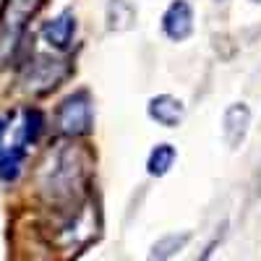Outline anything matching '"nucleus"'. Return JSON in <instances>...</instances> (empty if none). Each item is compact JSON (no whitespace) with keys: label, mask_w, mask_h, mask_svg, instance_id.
Wrapping results in <instances>:
<instances>
[{"label":"nucleus","mask_w":261,"mask_h":261,"mask_svg":"<svg viewBox=\"0 0 261 261\" xmlns=\"http://www.w3.org/2000/svg\"><path fill=\"white\" fill-rule=\"evenodd\" d=\"M42 128L45 118L37 107H21L0 115V180L13 183L21 175L29 146L39 141Z\"/></svg>","instance_id":"f257e3e1"},{"label":"nucleus","mask_w":261,"mask_h":261,"mask_svg":"<svg viewBox=\"0 0 261 261\" xmlns=\"http://www.w3.org/2000/svg\"><path fill=\"white\" fill-rule=\"evenodd\" d=\"M45 0H3L0 8V63H8L24 37L29 21L37 16Z\"/></svg>","instance_id":"f03ea898"},{"label":"nucleus","mask_w":261,"mask_h":261,"mask_svg":"<svg viewBox=\"0 0 261 261\" xmlns=\"http://www.w3.org/2000/svg\"><path fill=\"white\" fill-rule=\"evenodd\" d=\"M55 123L63 136L81 139L89 136L94 128V115H92V97L86 89H79L68 94L55 110Z\"/></svg>","instance_id":"7ed1b4c3"},{"label":"nucleus","mask_w":261,"mask_h":261,"mask_svg":"<svg viewBox=\"0 0 261 261\" xmlns=\"http://www.w3.org/2000/svg\"><path fill=\"white\" fill-rule=\"evenodd\" d=\"M84 180V167H81V157L76 149H63L55 154L47 178H45V191L53 193V199H73V193L79 191Z\"/></svg>","instance_id":"20e7f679"},{"label":"nucleus","mask_w":261,"mask_h":261,"mask_svg":"<svg viewBox=\"0 0 261 261\" xmlns=\"http://www.w3.org/2000/svg\"><path fill=\"white\" fill-rule=\"evenodd\" d=\"M65 73H68L65 60H58L53 55H37L34 60H29L24 71V84L34 94H47L65 79Z\"/></svg>","instance_id":"39448f33"},{"label":"nucleus","mask_w":261,"mask_h":261,"mask_svg":"<svg viewBox=\"0 0 261 261\" xmlns=\"http://www.w3.org/2000/svg\"><path fill=\"white\" fill-rule=\"evenodd\" d=\"M251 107L246 102H232L222 113V139L230 149L243 146L248 130H251Z\"/></svg>","instance_id":"423d86ee"},{"label":"nucleus","mask_w":261,"mask_h":261,"mask_svg":"<svg viewBox=\"0 0 261 261\" xmlns=\"http://www.w3.org/2000/svg\"><path fill=\"white\" fill-rule=\"evenodd\" d=\"M162 32L170 42H186L193 34V8L188 0H172L165 8Z\"/></svg>","instance_id":"0eeeda50"},{"label":"nucleus","mask_w":261,"mask_h":261,"mask_svg":"<svg viewBox=\"0 0 261 261\" xmlns=\"http://www.w3.org/2000/svg\"><path fill=\"white\" fill-rule=\"evenodd\" d=\"M146 113L162 128H178L183 123V118H186V105L178 97H172V94H157V97L149 99Z\"/></svg>","instance_id":"6e6552de"},{"label":"nucleus","mask_w":261,"mask_h":261,"mask_svg":"<svg viewBox=\"0 0 261 261\" xmlns=\"http://www.w3.org/2000/svg\"><path fill=\"white\" fill-rule=\"evenodd\" d=\"M73 37H76V16H73V11H63L55 18L45 21V27H42V39H45L53 50H68Z\"/></svg>","instance_id":"1a4fd4ad"},{"label":"nucleus","mask_w":261,"mask_h":261,"mask_svg":"<svg viewBox=\"0 0 261 261\" xmlns=\"http://www.w3.org/2000/svg\"><path fill=\"white\" fill-rule=\"evenodd\" d=\"M105 18H107V29L110 32H128L136 24V8L130 0H107Z\"/></svg>","instance_id":"9d476101"},{"label":"nucleus","mask_w":261,"mask_h":261,"mask_svg":"<svg viewBox=\"0 0 261 261\" xmlns=\"http://www.w3.org/2000/svg\"><path fill=\"white\" fill-rule=\"evenodd\" d=\"M178 160V149L172 144H157L154 149L149 151L146 157V172L151 178H162L167 175V172L172 170V165H175Z\"/></svg>","instance_id":"9b49d317"},{"label":"nucleus","mask_w":261,"mask_h":261,"mask_svg":"<svg viewBox=\"0 0 261 261\" xmlns=\"http://www.w3.org/2000/svg\"><path fill=\"white\" fill-rule=\"evenodd\" d=\"M191 241V232H170L162 235L160 241L151 246L149 251V261H170L172 256H178Z\"/></svg>","instance_id":"f8f14e48"},{"label":"nucleus","mask_w":261,"mask_h":261,"mask_svg":"<svg viewBox=\"0 0 261 261\" xmlns=\"http://www.w3.org/2000/svg\"><path fill=\"white\" fill-rule=\"evenodd\" d=\"M217 243H220V241H217V238H214V241H212V243H209V246H206V248L201 251V258H199V261H209V258H212V251L217 248Z\"/></svg>","instance_id":"ddd939ff"},{"label":"nucleus","mask_w":261,"mask_h":261,"mask_svg":"<svg viewBox=\"0 0 261 261\" xmlns=\"http://www.w3.org/2000/svg\"><path fill=\"white\" fill-rule=\"evenodd\" d=\"M217 3H227V0H217Z\"/></svg>","instance_id":"4468645a"},{"label":"nucleus","mask_w":261,"mask_h":261,"mask_svg":"<svg viewBox=\"0 0 261 261\" xmlns=\"http://www.w3.org/2000/svg\"><path fill=\"white\" fill-rule=\"evenodd\" d=\"M251 3H261V0H251Z\"/></svg>","instance_id":"2eb2a0df"}]
</instances>
